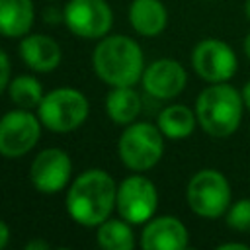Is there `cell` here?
<instances>
[{
  "label": "cell",
  "instance_id": "obj_1",
  "mask_svg": "<svg viewBox=\"0 0 250 250\" xmlns=\"http://www.w3.org/2000/svg\"><path fill=\"white\" fill-rule=\"evenodd\" d=\"M117 199L113 178L100 168L82 172L66 193V211L82 227H98L109 219Z\"/></svg>",
  "mask_w": 250,
  "mask_h": 250
},
{
  "label": "cell",
  "instance_id": "obj_2",
  "mask_svg": "<svg viewBox=\"0 0 250 250\" xmlns=\"http://www.w3.org/2000/svg\"><path fill=\"white\" fill-rule=\"evenodd\" d=\"M92 66L109 86H133L145 72L143 51L131 37L105 35L92 53Z\"/></svg>",
  "mask_w": 250,
  "mask_h": 250
},
{
  "label": "cell",
  "instance_id": "obj_3",
  "mask_svg": "<svg viewBox=\"0 0 250 250\" xmlns=\"http://www.w3.org/2000/svg\"><path fill=\"white\" fill-rule=\"evenodd\" d=\"M242 102L236 88L227 82H215L197 96V123L211 137H229L240 125Z\"/></svg>",
  "mask_w": 250,
  "mask_h": 250
},
{
  "label": "cell",
  "instance_id": "obj_4",
  "mask_svg": "<svg viewBox=\"0 0 250 250\" xmlns=\"http://www.w3.org/2000/svg\"><path fill=\"white\" fill-rule=\"evenodd\" d=\"M88 100L76 88H55L37 105L41 123L53 133H70L88 117Z\"/></svg>",
  "mask_w": 250,
  "mask_h": 250
},
{
  "label": "cell",
  "instance_id": "obj_5",
  "mask_svg": "<svg viewBox=\"0 0 250 250\" xmlns=\"http://www.w3.org/2000/svg\"><path fill=\"white\" fill-rule=\"evenodd\" d=\"M117 152L121 162L135 170L143 172L158 164L164 152V141H162V131L146 121L141 123H129L125 131L119 137L117 143Z\"/></svg>",
  "mask_w": 250,
  "mask_h": 250
},
{
  "label": "cell",
  "instance_id": "obj_6",
  "mask_svg": "<svg viewBox=\"0 0 250 250\" xmlns=\"http://www.w3.org/2000/svg\"><path fill=\"white\" fill-rule=\"evenodd\" d=\"M186 197L195 215L217 219L225 215L230 205V186L221 172L205 168L191 176Z\"/></svg>",
  "mask_w": 250,
  "mask_h": 250
},
{
  "label": "cell",
  "instance_id": "obj_7",
  "mask_svg": "<svg viewBox=\"0 0 250 250\" xmlns=\"http://www.w3.org/2000/svg\"><path fill=\"white\" fill-rule=\"evenodd\" d=\"M41 119L27 109H14L0 117V154L20 158L27 154L41 137Z\"/></svg>",
  "mask_w": 250,
  "mask_h": 250
},
{
  "label": "cell",
  "instance_id": "obj_8",
  "mask_svg": "<svg viewBox=\"0 0 250 250\" xmlns=\"http://www.w3.org/2000/svg\"><path fill=\"white\" fill-rule=\"evenodd\" d=\"M158 205V193L154 184L145 176H129L117 186V199L115 207L131 225H141L148 219H152Z\"/></svg>",
  "mask_w": 250,
  "mask_h": 250
},
{
  "label": "cell",
  "instance_id": "obj_9",
  "mask_svg": "<svg viewBox=\"0 0 250 250\" xmlns=\"http://www.w3.org/2000/svg\"><path fill=\"white\" fill-rule=\"evenodd\" d=\"M62 20L74 35L100 39L109 33L113 25V12L105 0H68Z\"/></svg>",
  "mask_w": 250,
  "mask_h": 250
},
{
  "label": "cell",
  "instance_id": "obj_10",
  "mask_svg": "<svg viewBox=\"0 0 250 250\" xmlns=\"http://www.w3.org/2000/svg\"><path fill=\"white\" fill-rule=\"evenodd\" d=\"M191 64L205 82H227L236 72V55L225 41L203 39L193 47Z\"/></svg>",
  "mask_w": 250,
  "mask_h": 250
},
{
  "label": "cell",
  "instance_id": "obj_11",
  "mask_svg": "<svg viewBox=\"0 0 250 250\" xmlns=\"http://www.w3.org/2000/svg\"><path fill=\"white\" fill-rule=\"evenodd\" d=\"M72 172V162L62 148H45L41 150L29 168V180L41 193L61 191Z\"/></svg>",
  "mask_w": 250,
  "mask_h": 250
},
{
  "label": "cell",
  "instance_id": "obj_12",
  "mask_svg": "<svg viewBox=\"0 0 250 250\" xmlns=\"http://www.w3.org/2000/svg\"><path fill=\"white\" fill-rule=\"evenodd\" d=\"M143 88L146 94L158 100H172L186 88V70L184 66L174 59H158L148 68H145L143 76Z\"/></svg>",
  "mask_w": 250,
  "mask_h": 250
},
{
  "label": "cell",
  "instance_id": "obj_13",
  "mask_svg": "<svg viewBox=\"0 0 250 250\" xmlns=\"http://www.w3.org/2000/svg\"><path fill=\"white\" fill-rule=\"evenodd\" d=\"M141 246L145 250H182L188 246V229L172 215L156 217L145 227Z\"/></svg>",
  "mask_w": 250,
  "mask_h": 250
},
{
  "label": "cell",
  "instance_id": "obj_14",
  "mask_svg": "<svg viewBox=\"0 0 250 250\" xmlns=\"http://www.w3.org/2000/svg\"><path fill=\"white\" fill-rule=\"evenodd\" d=\"M20 57L31 70L51 72L59 66L62 53H61L59 43L53 37L31 33V35H23L20 43Z\"/></svg>",
  "mask_w": 250,
  "mask_h": 250
},
{
  "label": "cell",
  "instance_id": "obj_15",
  "mask_svg": "<svg viewBox=\"0 0 250 250\" xmlns=\"http://www.w3.org/2000/svg\"><path fill=\"white\" fill-rule=\"evenodd\" d=\"M129 21L139 35L154 37L164 31L168 14L160 0H133L129 6Z\"/></svg>",
  "mask_w": 250,
  "mask_h": 250
},
{
  "label": "cell",
  "instance_id": "obj_16",
  "mask_svg": "<svg viewBox=\"0 0 250 250\" xmlns=\"http://www.w3.org/2000/svg\"><path fill=\"white\" fill-rule=\"evenodd\" d=\"M35 21L31 0H0V35L23 37Z\"/></svg>",
  "mask_w": 250,
  "mask_h": 250
},
{
  "label": "cell",
  "instance_id": "obj_17",
  "mask_svg": "<svg viewBox=\"0 0 250 250\" xmlns=\"http://www.w3.org/2000/svg\"><path fill=\"white\" fill-rule=\"evenodd\" d=\"M105 111L117 125H129L141 111V98L133 86H113L105 98Z\"/></svg>",
  "mask_w": 250,
  "mask_h": 250
},
{
  "label": "cell",
  "instance_id": "obj_18",
  "mask_svg": "<svg viewBox=\"0 0 250 250\" xmlns=\"http://www.w3.org/2000/svg\"><path fill=\"white\" fill-rule=\"evenodd\" d=\"M195 119H197V115L189 107H186L182 104H174L160 111L158 129L168 139H184L193 133Z\"/></svg>",
  "mask_w": 250,
  "mask_h": 250
},
{
  "label": "cell",
  "instance_id": "obj_19",
  "mask_svg": "<svg viewBox=\"0 0 250 250\" xmlns=\"http://www.w3.org/2000/svg\"><path fill=\"white\" fill-rule=\"evenodd\" d=\"M98 244L105 250H131L135 246V236L127 221L105 219L98 225Z\"/></svg>",
  "mask_w": 250,
  "mask_h": 250
},
{
  "label": "cell",
  "instance_id": "obj_20",
  "mask_svg": "<svg viewBox=\"0 0 250 250\" xmlns=\"http://www.w3.org/2000/svg\"><path fill=\"white\" fill-rule=\"evenodd\" d=\"M8 94H10V100L21 109L37 107L45 96L41 82L29 74H21V76H16L14 80H10Z\"/></svg>",
  "mask_w": 250,
  "mask_h": 250
},
{
  "label": "cell",
  "instance_id": "obj_21",
  "mask_svg": "<svg viewBox=\"0 0 250 250\" xmlns=\"http://www.w3.org/2000/svg\"><path fill=\"white\" fill-rule=\"evenodd\" d=\"M227 225L234 230H250V199H240L227 209Z\"/></svg>",
  "mask_w": 250,
  "mask_h": 250
},
{
  "label": "cell",
  "instance_id": "obj_22",
  "mask_svg": "<svg viewBox=\"0 0 250 250\" xmlns=\"http://www.w3.org/2000/svg\"><path fill=\"white\" fill-rule=\"evenodd\" d=\"M10 72H12V66H10V59L6 55V51L0 49V94L8 88L10 84Z\"/></svg>",
  "mask_w": 250,
  "mask_h": 250
},
{
  "label": "cell",
  "instance_id": "obj_23",
  "mask_svg": "<svg viewBox=\"0 0 250 250\" xmlns=\"http://www.w3.org/2000/svg\"><path fill=\"white\" fill-rule=\"evenodd\" d=\"M8 240H10V229L4 221H0V248H4L8 244Z\"/></svg>",
  "mask_w": 250,
  "mask_h": 250
},
{
  "label": "cell",
  "instance_id": "obj_24",
  "mask_svg": "<svg viewBox=\"0 0 250 250\" xmlns=\"http://www.w3.org/2000/svg\"><path fill=\"white\" fill-rule=\"evenodd\" d=\"M219 250H248V246L242 242H227V244H221Z\"/></svg>",
  "mask_w": 250,
  "mask_h": 250
},
{
  "label": "cell",
  "instance_id": "obj_25",
  "mask_svg": "<svg viewBox=\"0 0 250 250\" xmlns=\"http://www.w3.org/2000/svg\"><path fill=\"white\" fill-rule=\"evenodd\" d=\"M35 248L47 250V248H51V244H49V242H43V240H31V242L25 244V250H35Z\"/></svg>",
  "mask_w": 250,
  "mask_h": 250
},
{
  "label": "cell",
  "instance_id": "obj_26",
  "mask_svg": "<svg viewBox=\"0 0 250 250\" xmlns=\"http://www.w3.org/2000/svg\"><path fill=\"white\" fill-rule=\"evenodd\" d=\"M242 100H244V105L250 109V82L244 86V90H242Z\"/></svg>",
  "mask_w": 250,
  "mask_h": 250
},
{
  "label": "cell",
  "instance_id": "obj_27",
  "mask_svg": "<svg viewBox=\"0 0 250 250\" xmlns=\"http://www.w3.org/2000/svg\"><path fill=\"white\" fill-rule=\"evenodd\" d=\"M244 53H246V57L250 59V33H248L246 39H244Z\"/></svg>",
  "mask_w": 250,
  "mask_h": 250
},
{
  "label": "cell",
  "instance_id": "obj_28",
  "mask_svg": "<svg viewBox=\"0 0 250 250\" xmlns=\"http://www.w3.org/2000/svg\"><path fill=\"white\" fill-rule=\"evenodd\" d=\"M244 12H246V16H248V20H250V0H246V4H244Z\"/></svg>",
  "mask_w": 250,
  "mask_h": 250
}]
</instances>
